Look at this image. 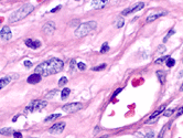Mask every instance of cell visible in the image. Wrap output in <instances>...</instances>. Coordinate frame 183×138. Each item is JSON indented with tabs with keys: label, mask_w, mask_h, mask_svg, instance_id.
I'll return each mask as SVG.
<instances>
[{
	"label": "cell",
	"mask_w": 183,
	"mask_h": 138,
	"mask_svg": "<svg viewBox=\"0 0 183 138\" xmlns=\"http://www.w3.org/2000/svg\"><path fill=\"white\" fill-rule=\"evenodd\" d=\"M64 63L63 61L56 57H52L50 60L42 62L35 67V73L41 76H49L52 74H56L58 72H61L63 70Z\"/></svg>",
	"instance_id": "obj_1"
},
{
	"label": "cell",
	"mask_w": 183,
	"mask_h": 138,
	"mask_svg": "<svg viewBox=\"0 0 183 138\" xmlns=\"http://www.w3.org/2000/svg\"><path fill=\"white\" fill-rule=\"evenodd\" d=\"M34 10V6L32 4H24L21 8H19L17 11H14V14L9 17V21L10 22H18V21L22 20L26 17H28L29 14Z\"/></svg>",
	"instance_id": "obj_2"
},
{
	"label": "cell",
	"mask_w": 183,
	"mask_h": 138,
	"mask_svg": "<svg viewBox=\"0 0 183 138\" xmlns=\"http://www.w3.org/2000/svg\"><path fill=\"white\" fill-rule=\"evenodd\" d=\"M97 27L96 21H87L84 23H81L78 26V28L75 31V37L76 38H82L87 35L88 33H91L92 31H94Z\"/></svg>",
	"instance_id": "obj_3"
},
{
	"label": "cell",
	"mask_w": 183,
	"mask_h": 138,
	"mask_svg": "<svg viewBox=\"0 0 183 138\" xmlns=\"http://www.w3.org/2000/svg\"><path fill=\"white\" fill-rule=\"evenodd\" d=\"M48 106V102L45 101H41V100H34V101L30 102L28 106L26 107V112H31V113H33V112H37V111H41V109H43L44 107H46Z\"/></svg>",
	"instance_id": "obj_4"
},
{
	"label": "cell",
	"mask_w": 183,
	"mask_h": 138,
	"mask_svg": "<svg viewBox=\"0 0 183 138\" xmlns=\"http://www.w3.org/2000/svg\"><path fill=\"white\" fill-rule=\"evenodd\" d=\"M83 108V104L82 103H77V102H74V103H70V104H66L62 107V111H64L65 113H74V112H77L80 109Z\"/></svg>",
	"instance_id": "obj_5"
},
{
	"label": "cell",
	"mask_w": 183,
	"mask_h": 138,
	"mask_svg": "<svg viewBox=\"0 0 183 138\" xmlns=\"http://www.w3.org/2000/svg\"><path fill=\"white\" fill-rule=\"evenodd\" d=\"M143 7H145V2H138V4L132 5V6H130V7L126 8L125 10H122V16H127V14H132V12L141 10Z\"/></svg>",
	"instance_id": "obj_6"
},
{
	"label": "cell",
	"mask_w": 183,
	"mask_h": 138,
	"mask_svg": "<svg viewBox=\"0 0 183 138\" xmlns=\"http://www.w3.org/2000/svg\"><path fill=\"white\" fill-rule=\"evenodd\" d=\"M65 128V123L64 121H61V123H56V124H54L53 126H52L51 128H50V133L51 134H54V135H58L61 134L62 131L64 130Z\"/></svg>",
	"instance_id": "obj_7"
},
{
	"label": "cell",
	"mask_w": 183,
	"mask_h": 138,
	"mask_svg": "<svg viewBox=\"0 0 183 138\" xmlns=\"http://www.w3.org/2000/svg\"><path fill=\"white\" fill-rule=\"evenodd\" d=\"M12 38V32H11L9 27H4L0 32V40L1 41H9Z\"/></svg>",
	"instance_id": "obj_8"
},
{
	"label": "cell",
	"mask_w": 183,
	"mask_h": 138,
	"mask_svg": "<svg viewBox=\"0 0 183 138\" xmlns=\"http://www.w3.org/2000/svg\"><path fill=\"white\" fill-rule=\"evenodd\" d=\"M14 78H17V75L16 74H9L7 76H4V78H0V90H2L4 87H6L9 83H10L12 80Z\"/></svg>",
	"instance_id": "obj_9"
},
{
	"label": "cell",
	"mask_w": 183,
	"mask_h": 138,
	"mask_svg": "<svg viewBox=\"0 0 183 138\" xmlns=\"http://www.w3.org/2000/svg\"><path fill=\"white\" fill-rule=\"evenodd\" d=\"M42 31H43V33H45V34H52L55 31V23L53 21H49V22H46V23L43 26Z\"/></svg>",
	"instance_id": "obj_10"
},
{
	"label": "cell",
	"mask_w": 183,
	"mask_h": 138,
	"mask_svg": "<svg viewBox=\"0 0 183 138\" xmlns=\"http://www.w3.org/2000/svg\"><path fill=\"white\" fill-rule=\"evenodd\" d=\"M168 14V11H166V10H163V11H160V12H156V14H150L148 17H147V19H146V22H152V21H154V20H157L158 18H160V17H163V16H166V14Z\"/></svg>",
	"instance_id": "obj_11"
},
{
	"label": "cell",
	"mask_w": 183,
	"mask_h": 138,
	"mask_svg": "<svg viewBox=\"0 0 183 138\" xmlns=\"http://www.w3.org/2000/svg\"><path fill=\"white\" fill-rule=\"evenodd\" d=\"M24 43L27 47H29L30 49H33V50H37L38 48L41 47V42L39 40H33V39H26L24 40Z\"/></svg>",
	"instance_id": "obj_12"
},
{
	"label": "cell",
	"mask_w": 183,
	"mask_h": 138,
	"mask_svg": "<svg viewBox=\"0 0 183 138\" xmlns=\"http://www.w3.org/2000/svg\"><path fill=\"white\" fill-rule=\"evenodd\" d=\"M108 4L107 0H94L91 2V6L95 9H100V8H104L106 5Z\"/></svg>",
	"instance_id": "obj_13"
},
{
	"label": "cell",
	"mask_w": 183,
	"mask_h": 138,
	"mask_svg": "<svg viewBox=\"0 0 183 138\" xmlns=\"http://www.w3.org/2000/svg\"><path fill=\"white\" fill-rule=\"evenodd\" d=\"M40 81H41V75L37 74V73L30 75V76L27 78V82L29 84H37V83H39Z\"/></svg>",
	"instance_id": "obj_14"
},
{
	"label": "cell",
	"mask_w": 183,
	"mask_h": 138,
	"mask_svg": "<svg viewBox=\"0 0 183 138\" xmlns=\"http://www.w3.org/2000/svg\"><path fill=\"white\" fill-rule=\"evenodd\" d=\"M164 109H166V105H162V106H160V107L158 108V109H157V111L154 112V113H153V114L151 115V116H150V117H149V121H147V123H151V121H152L153 119H154V118L157 117V116H159V115L161 114V113H162V112L164 111Z\"/></svg>",
	"instance_id": "obj_15"
},
{
	"label": "cell",
	"mask_w": 183,
	"mask_h": 138,
	"mask_svg": "<svg viewBox=\"0 0 183 138\" xmlns=\"http://www.w3.org/2000/svg\"><path fill=\"white\" fill-rule=\"evenodd\" d=\"M14 129L12 128H9V127H4V128H1L0 129V134L1 135H4V136H10V135H14Z\"/></svg>",
	"instance_id": "obj_16"
},
{
	"label": "cell",
	"mask_w": 183,
	"mask_h": 138,
	"mask_svg": "<svg viewBox=\"0 0 183 138\" xmlns=\"http://www.w3.org/2000/svg\"><path fill=\"white\" fill-rule=\"evenodd\" d=\"M157 76H158V78H159V82L161 83V84H163L164 83V81H166V73L163 71H161V70H159V71H157Z\"/></svg>",
	"instance_id": "obj_17"
},
{
	"label": "cell",
	"mask_w": 183,
	"mask_h": 138,
	"mask_svg": "<svg viewBox=\"0 0 183 138\" xmlns=\"http://www.w3.org/2000/svg\"><path fill=\"white\" fill-rule=\"evenodd\" d=\"M70 93H71V90H70V88H68V87H65L61 93V98L63 100V101H65V100L68 97Z\"/></svg>",
	"instance_id": "obj_18"
},
{
	"label": "cell",
	"mask_w": 183,
	"mask_h": 138,
	"mask_svg": "<svg viewBox=\"0 0 183 138\" xmlns=\"http://www.w3.org/2000/svg\"><path fill=\"white\" fill-rule=\"evenodd\" d=\"M60 116H61V114H52L45 118L44 121H46V123H48V121H54V119H56V118H58Z\"/></svg>",
	"instance_id": "obj_19"
},
{
	"label": "cell",
	"mask_w": 183,
	"mask_h": 138,
	"mask_svg": "<svg viewBox=\"0 0 183 138\" xmlns=\"http://www.w3.org/2000/svg\"><path fill=\"white\" fill-rule=\"evenodd\" d=\"M166 66L168 67H172V66H174V64H176V60L170 57H168V60H166Z\"/></svg>",
	"instance_id": "obj_20"
},
{
	"label": "cell",
	"mask_w": 183,
	"mask_h": 138,
	"mask_svg": "<svg viewBox=\"0 0 183 138\" xmlns=\"http://www.w3.org/2000/svg\"><path fill=\"white\" fill-rule=\"evenodd\" d=\"M174 33H176V31L173 30V29H172V30H170L169 32H168V34H166V37H164V39H163V42H164V43H166V41L169 40V38H171V37H172V35H173V34H174Z\"/></svg>",
	"instance_id": "obj_21"
},
{
	"label": "cell",
	"mask_w": 183,
	"mask_h": 138,
	"mask_svg": "<svg viewBox=\"0 0 183 138\" xmlns=\"http://www.w3.org/2000/svg\"><path fill=\"white\" fill-rule=\"evenodd\" d=\"M109 51V47H108V43L105 42V43L103 44L102 49H100V53H106V52H108Z\"/></svg>",
	"instance_id": "obj_22"
},
{
	"label": "cell",
	"mask_w": 183,
	"mask_h": 138,
	"mask_svg": "<svg viewBox=\"0 0 183 138\" xmlns=\"http://www.w3.org/2000/svg\"><path fill=\"white\" fill-rule=\"evenodd\" d=\"M58 90H53V91H51L50 93H48V94L45 95V97L46 98H52L53 96H55V95L58 94Z\"/></svg>",
	"instance_id": "obj_23"
},
{
	"label": "cell",
	"mask_w": 183,
	"mask_h": 138,
	"mask_svg": "<svg viewBox=\"0 0 183 138\" xmlns=\"http://www.w3.org/2000/svg\"><path fill=\"white\" fill-rule=\"evenodd\" d=\"M107 66L105 63H103V64H100V65H97L96 67H93V71H102V70H104L105 67Z\"/></svg>",
	"instance_id": "obj_24"
},
{
	"label": "cell",
	"mask_w": 183,
	"mask_h": 138,
	"mask_svg": "<svg viewBox=\"0 0 183 138\" xmlns=\"http://www.w3.org/2000/svg\"><path fill=\"white\" fill-rule=\"evenodd\" d=\"M68 83V78H65V76H63V78H60V81H58V86H64L65 84Z\"/></svg>",
	"instance_id": "obj_25"
},
{
	"label": "cell",
	"mask_w": 183,
	"mask_h": 138,
	"mask_svg": "<svg viewBox=\"0 0 183 138\" xmlns=\"http://www.w3.org/2000/svg\"><path fill=\"white\" fill-rule=\"evenodd\" d=\"M173 113H174V109H173V108H169V109H166V111L163 113V115H164L166 117H169V116H171Z\"/></svg>",
	"instance_id": "obj_26"
},
{
	"label": "cell",
	"mask_w": 183,
	"mask_h": 138,
	"mask_svg": "<svg viewBox=\"0 0 183 138\" xmlns=\"http://www.w3.org/2000/svg\"><path fill=\"white\" fill-rule=\"evenodd\" d=\"M124 24H125V21H124V19H122V18H118V20H117V23H116V26H117L118 28H122Z\"/></svg>",
	"instance_id": "obj_27"
},
{
	"label": "cell",
	"mask_w": 183,
	"mask_h": 138,
	"mask_svg": "<svg viewBox=\"0 0 183 138\" xmlns=\"http://www.w3.org/2000/svg\"><path fill=\"white\" fill-rule=\"evenodd\" d=\"M168 57H161V59H158V60H156V63H157V64L163 63L164 61L168 60Z\"/></svg>",
	"instance_id": "obj_28"
},
{
	"label": "cell",
	"mask_w": 183,
	"mask_h": 138,
	"mask_svg": "<svg viewBox=\"0 0 183 138\" xmlns=\"http://www.w3.org/2000/svg\"><path fill=\"white\" fill-rule=\"evenodd\" d=\"M77 66H78V69H80L81 71H84V70H86V65H85L83 62H80V63L77 64Z\"/></svg>",
	"instance_id": "obj_29"
},
{
	"label": "cell",
	"mask_w": 183,
	"mask_h": 138,
	"mask_svg": "<svg viewBox=\"0 0 183 138\" xmlns=\"http://www.w3.org/2000/svg\"><path fill=\"white\" fill-rule=\"evenodd\" d=\"M145 138H154V133L153 131H148L145 136Z\"/></svg>",
	"instance_id": "obj_30"
},
{
	"label": "cell",
	"mask_w": 183,
	"mask_h": 138,
	"mask_svg": "<svg viewBox=\"0 0 183 138\" xmlns=\"http://www.w3.org/2000/svg\"><path fill=\"white\" fill-rule=\"evenodd\" d=\"M14 138H22V134H21V133H19V131H14Z\"/></svg>",
	"instance_id": "obj_31"
},
{
	"label": "cell",
	"mask_w": 183,
	"mask_h": 138,
	"mask_svg": "<svg viewBox=\"0 0 183 138\" xmlns=\"http://www.w3.org/2000/svg\"><path fill=\"white\" fill-rule=\"evenodd\" d=\"M24 65H26L27 67H31L32 66V62H30L29 60H26L24 61Z\"/></svg>",
	"instance_id": "obj_32"
},
{
	"label": "cell",
	"mask_w": 183,
	"mask_h": 138,
	"mask_svg": "<svg viewBox=\"0 0 183 138\" xmlns=\"http://www.w3.org/2000/svg\"><path fill=\"white\" fill-rule=\"evenodd\" d=\"M75 65H76V61H75V60H72V61H71V70H73V69H74Z\"/></svg>",
	"instance_id": "obj_33"
},
{
	"label": "cell",
	"mask_w": 183,
	"mask_h": 138,
	"mask_svg": "<svg viewBox=\"0 0 183 138\" xmlns=\"http://www.w3.org/2000/svg\"><path fill=\"white\" fill-rule=\"evenodd\" d=\"M122 92V88H118V90H116L115 91V93H114V95H112V97H115V96H117V95L119 94Z\"/></svg>",
	"instance_id": "obj_34"
},
{
	"label": "cell",
	"mask_w": 183,
	"mask_h": 138,
	"mask_svg": "<svg viewBox=\"0 0 183 138\" xmlns=\"http://www.w3.org/2000/svg\"><path fill=\"white\" fill-rule=\"evenodd\" d=\"M164 128H166V127H163L162 130L160 131V134H159V136H158V138H163V135H164Z\"/></svg>",
	"instance_id": "obj_35"
},
{
	"label": "cell",
	"mask_w": 183,
	"mask_h": 138,
	"mask_svg": "<svg viewBox=\"0 0 183 138\" xmlns=\"http://www.w3.org/2000/svg\"><path fill=\"white\" fill-rule=\"evenodd\" d=\"M60 9H61V6H58V7H56V8H54V9H52V10L50 11V12H55V11L60 10Z\"/></svg>",
	"instance_id": "obj_36"
},
{
	"label": "cell",
	"mask_w": 183,
	"mask_h": 138,
	"mask_svg": "<svg viewBox=\"0 0 183 138\" xmlns=\"http://www.w3.org/2000/svg\"><path fill=\"white\" fill-rule=\"evenodd\" d=\"M182 114H183V107H181L179 109V112H178V116H181Z\"/></svg>",
	"instance_id": "obj_37"
},
{
	"label": "cell",
	"mask_w": 183,
	"mask_h": 138,
	"mask_svg": "<svg viewBox=\"0 0 183 138\" xmlns=\"http://www.w3.org/2000/svg\"><path fill=\"white\" fill-rule=\"evenodd\" d=\"M180 91H181V92H183V83H182V85H181V86H180Z\"/></svg>",
	"instance_id": "obj_38"
},
{
	"label": "cell",
	"mask_w": 183,
	"mask_h": 138,
	"mask_svg": "<svg viewBox=\"0 0 183 138\" xmlns=\"http://www.w3.org/2000/svg\"><path fill=\"white\" fill-rule=\"evenodd\" d=\"M108 137V136H107V135H105V136H102V137H98V138H107Z\"/></svg>",
	"instance_id": "obj_39"
}]
</instances>
